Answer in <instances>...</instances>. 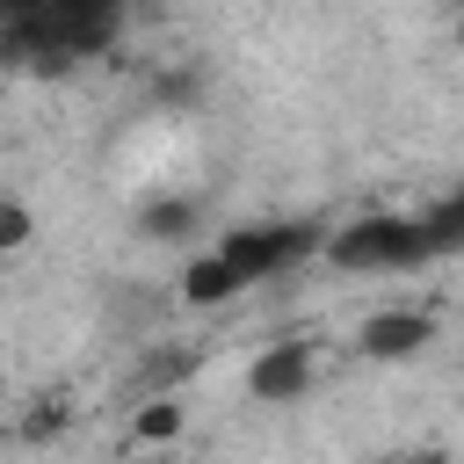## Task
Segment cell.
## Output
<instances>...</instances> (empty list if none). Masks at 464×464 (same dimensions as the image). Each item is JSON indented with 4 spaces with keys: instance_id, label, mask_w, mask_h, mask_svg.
Here are the masks:
<instances>
[{
    "instance_id": "6da1fadb",
    "label": "cell",
    "mask_w": 464,
    "mask_h": 464,
    "mask_svg": "<svg viewBox=\"0 0 464 464\" xmlns=\"http://www.w3.org/2000/svg\"><path fill=\"white\" fill-rule=\"evenodd\" d=\"M326 261L341 276H399V268L435 261V239L406 210H370V218H348V225L326 232Z\"/></svg>"
},
{
    "instance_id": "7a4b0ae2",
    "label": "cell",
    "mask_w": 464,
    "mask_h": 464,
    "mask_svg": "<svg viewBox=\"0 0 464 464\" xmlns=\"http://www.w3.org/2000/svg\"><path fill=\"white\" fill-rule=\"evenodd\" d=\"M218 254L246 276V290L254 283H268V276H283V268H297L304 254H326V225H312V218H268V225H232V232H218Z\"/></svg>"
},
{
    "instance_id": "3957f363",
    "label": "cell",
    "mask_w": 464,
    "mask_h": 464,
    "mask_svg": "<svg viewBox=\"0 0 464 464\" xmlns=\"http://www.w3.org/2000/svg\"><path fill=\"white\" fill-rule=\"evenodd\" d=\"M435 348V312L420 304H377L355 319V355L362 362H413Z\"/></svg>"
},
{
    "instance_id": "277c9868",
    "label": "cell",
    "mask_w": 464,
    "mask_h": 464,
    "mask_svg": "<svg viewBox=\"0 0 464 464\" xmlns=\"http://www.w3.org/2000/svg\"><path fill=\"white\" fill-rule=\"evenodd\" d=\"M312 370H319L312 341H268L246 355V399L254 406H297L312 392Z\"/></svg>"
},
{
    "instance_id": "5b68a950",
    "label": "cell",
    "mask_w": 464,
    "mask_h": 464,
    "mask_svg": "<svg viewBox=\"0 0 464 464\" xmlns=\"http://www.w3.org/2000/svg\"><path fill=\"white\" fill-rule=\"evenodd\" d=\"M174 290H181V304H188V312H218V304H232V297L246 290V276H239V268L218 254V239H210L203 254H188V261H181Z\"/></svg>"
},
{
    "instance_id": "8992f818",
    "label": "cell",
    "mask_w": 464,
    "mask_h": 464,
    "mask_svg": "<svg viewBox=\"0 0 464 464\" xmlns=\"http://www.w3.org/2000/svg\"><path fill=\"white\" fill-rule=\"evenodd\" d=\"M181 428H188V406L174 399V392H152L138 413H130V450H160V442H181Z\"/></svg>"
},
{
    "instance_id": "52a82bcc",
    "label": "cell",
    "mask_w": 464,
    "mask_h": 464,
    "mask_svg": "<svg viewBox=\"0 0 464 464\" xmlns=\"http://www.w3.org/2000/svg\"><path fill=\"white\" fill-rule=\"evenodd\" d=\"M196 218H203L196 196H152V203L138 210V232H145V239H188Z\"/></svg>"
},
{
    "instance_id": "ba28073f",
    "label": "cell",
    "mask_w": 464,
    "mask_h": 464,
    "mask_svg": "<svg viewBox=\"0 0 464 464\" xmlns=\"http://www.w3.org/2000/svg\"><path fill=\"white\" fill-rule=\"evenodd\" d=\"M420 225H428V239H435V261L457 254V246H464V181H457L435 210H420Z\"/></svg>"
},
{
    "instance_id": "9c48e42d",
    "label": "cell",
    "mask_w": 464,
    "mask_h": 464,
    "mask_svg": "<svg viewBox=\"0 0 464 464\" xmlns=\"http://www.w3.org/2000/svg\"><path fill=\"white\" fill-rule=\"evenodd\" d=\"M29 239H36V218H29V203H22V196H7V203H0V246H7V254H22Z\"/></svg>"
},
{
    "instance_id": "30bf717a",
    "label": "cell",
    "mask_w": 464,
    "mask_h": 464,
    "mask_svg": "<svg viewBox=\"0 0 464 464\" xmlns=\"http://www.w3.org/2000/svg\"><path fill=\"white\" fill-rule=\"evenodd\" d=\"M457 51H464V0H457Z\"/></svg>"
}]
</instances>
